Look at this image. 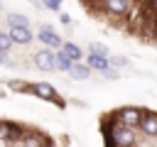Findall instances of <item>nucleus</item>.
<instances>
[{"label":"nucleus","instance_id":"obj_1","mask_svg":"<svg viewBox=\"0 0 157 147\" xmlns=\"http://www.w3.org/2000/svg\"><path fill=\"white\" fill-rule=\"evenodd\" d=\"M135 142H137V135H135L132 125H125L115 118L110 123V132L105 135V145H110V147H132Z\"/></svg>","mask_w":157,"mask_h":147},{"label":"nucleus","instance_id":"obj_2","mask_svg":"<svg viewBox=\"0 0 157 147\" xmlns=\"http://www.w3.org/2000/svg\"><path fill=\"white\" fill-rule=\"evenodd\" d=\"M32 61H34V66H39L42 71H52V69H56V54H54L52 49H39V51H34Z\"/></svg>","mask_w":157,"mask_h":147},{"label":"nucleus","instance_id":"obj_3","mask_svg":"<svg viewBox=\"0 0 157 147\" xmlns=\"http://www.w3.org/2000/svg\"><path fill=\"white\" fill-rule=\"evenodd\" d=\"M142 113H145V110H140V108H135V105H125V108H120V110L115 113V118H118L120 123H125V125L137 127L140 120H142Z\"/></svg>","mask_w":157,"mask_h":147},{"label":"nucleus","instance_id":"obj_4","mask_svg":"<svg viewBox=\"0 0 157 147\" xmlns=\"http://www.w3.org/2000/svg\"><path fill=\"white\" fill-rule=\"evenodd\" d=\"M37 37H39V42H44L47 47H64V42H61V37L54 32V27H49V24H39V32H37Z\"/></svg>","mask_w":157,"mask_h":147},{"label":"nucleus","instance_id":"obj_5","mask_svg":"<svg viewBox=\"0 0 157 147\" xmlns=\"http://www.w3.org/2000/svg\"><path fill=\"white\" fill-rule=\"evenodd\" d=\"M32 93H34V96H39V98H44V100H52V103H59V105H61V98L56 96L54 86H49V83H44V81L32 83Z\"/></svg>","mask_w":157,"mask_h":147},{"label":"nucleus","instance_id":"obj_6","mask_svg":"<svg viewBox=\"0 0 157 147\" xmlns=\"http://www.w3.org/2000/svg\"><path fill=\"white\" fill-rule=\"evenodd\" d=\"M10 37H12L15 44H29V42L34 39L29 24H15V27H10Z\"/></svg>","mask_w":157,"mask_h":147},{"label":"nucleus","instance_id":"obj_7","mask_svg":"<svg viewBox=\"0 0 157 147\" xmlns=\"http://www.w3.org/2000/svg\"><path fill=\"white\" fill-rule=\"evenodd\" d=\"M22 127L15 125V123H2V135H0V142H22Z\"/></svg>","mask_w":157,"mask_h":147},{"label":"nucleus","instance_id":"obj_8","mask_svg":"<svg viewBox=\"0 0 157 147\" xmlns=\"http://www.w3.org/2000/svg\"><path fill=\"white\" fill-rule=\"evenodd\" d=\"M140 132L147 135V137H157V113H142V120H140Z\"/></svg>","mask_w":157,"mask_h":147},{"label":"nucleus","instance_id":"obj_9","mask_svg":"<svg viewBox=\"0 0 157 147\" xmlns=\"http://www.w3.org/2000/svg\"><path fill=\"white\" fill-rule=\"evenodd\" d=\"M103 7H105V12L120 17V15H128L130 2H128V0H103Z\"/></svg>","mask_w":157,"mask_h":147},{"label":"nucleus","instance_id":"obj_10","mask_svg":"<svg viewBox=\"0 0 157 147\" xmlns=\"http://www.w3.org/2000/svg\"><path fill=\"white\" fill-rule=\"evenodd\" d=\"M88 66L91 69H98V71H108L110 69V59L108 56H101V54H91L88 56Z\"/></svg>","mask_w":157,"mask_h":147},{"label":"nucleus","instance_id":"obj_11","mask_svg":"<svg viewBox=\"0 0 157 147\" xmlns=\"http://www.w3.org/2000/svg\"><path fill=\"white\" fill-rule=\"evenodd\" d=\"M69 74H71V78H76V81H86V78L91 76V66H83V64L74 61V66L69 69Z\"/></svg>","mask_w":157,"mask_h":147},{"label":"nucleus","instance_id":"obj_12","mask_svg":"<svg viewBox=\"0 0 157 147\" xmlns=\"http://www.w3.org/2000/svg\"><path fill=\"white\" fill-rule=\"evenodd\" d=\"M20 145H52V140L49 137H42L39 132H25Z\"/></svg>","mask_w":157,"mask_h":147},{"label":"nucleus","instance_id":"obj_13","mask_svg":"<svg viewBox=\"0 0 157 147\" xmlns=\"http://www.w3.org/2000/svg\"><path fill=\"white\" fill-rule=\"evenodd\" d=\"M71 66H74V59H71L64 49H59V51H56V69H59V71H69Z\"/></svg>","mask_w":157,"mask_h":147},{"label":"nucleus","instance_id":"obj_14","mask_svg":"<svg viewBox=\"0 0 157 147\" xmlns=\"http://www.w3.org/2000/svg\"><path fill=\"white\" fill-rule=\"evenodd\" d=\"M61 49H64L74 61H78V59L83 56V54H81V47H78V44H74V42H64V47H61Z\"/></svg>","mask_w":157,"mask_h":147},{"label":"nucleus","instance_id":"obj_15","mask_svg":"<svg viewBox=\"0 0 157 147\" xmlns=\"http://www.w3.org/2000/svg\"><path fill=\"white\" fill-rule=\"evenodd\" d=\"M88 51H91V54L108 56V47H105V44H101V42H91V44H88Z\"/></svg>","mask_w":157,"mask_h":147},{"label":"nucleus","instance_id":"obj_16","mask_svg":"<svg viewBox=\"0 0 157 147\" xmlns=\"http://www.w3.org/2000/svg\"><path fill=\"white\" fill-rule=\"evenodd\" d=\"M12 44H15V42H12V37H10V32H0V51H7Z\"/></svg>","mask_w":157,"mask_h":147},{"label":"nucleus","instance_id":"obj_17","mask_svg":"<svg viewBox=\"0 0 157 147\" xmlns=\"http://www.w3.org/2000/svg\"><path fill=\"white\" fill-rule=\"evenodd\" d=\"M7 22H10V27H15V24H27V17L20 15V12H12V15H7Z\"/></svg>","mask_w":157,"mask_h":147},{"label":"nucleus","instance_id":"obj_18","mask_svg":"<svg viewBox=\"0 0 157 147\" xmlns=\"http://www.w3.org/2000/svg\"><path fill=\"white\" fill-rule=\"evenodd\" d=\"M44 5L52 7V10H59V7H61V0H44Z\"/></svg>","mask_w":157,"mask_h":147},{"label":"nucleus","instance_id":"obj_19","mask_svg":"<svg viewBox=\"0 0 157 147\" xmlns=\"http://www.w3.org/2000/svg\"><path fill=\"white\" fill-rule=\"evenodd\" d=\"M110 64H113V66H125L128 61H125L123 56H113V59H110Z\"/></svg>","mask_w":157,"mask_h":147},{"label":"nucleus","instance_id":"obj_20","mask_svg":"<svg viewBox=\"0 0 157 147\" xmlns=\"http://www.w3.org/2000/svg\"><path fill=\"white\" fill-rule=\"evenodd\" d=\"M5 54H7V51H0V64H5V66H12V61H10Z\"/></svg>","mask_w":157,"mask_h":147},{"label":"nucleus","instance_id":"obj_21","mask_svg":"<svg viewBox=\"0 0 157 147\" xmlns=\"http://www.w3.org/2000/svg\"><path fill=\"white\" fill-rule=\"evenodd\" d=\"M0 135H2V123H0Z\"/></svg>","mask_w":157,"mask_h":147}]
</instances>
